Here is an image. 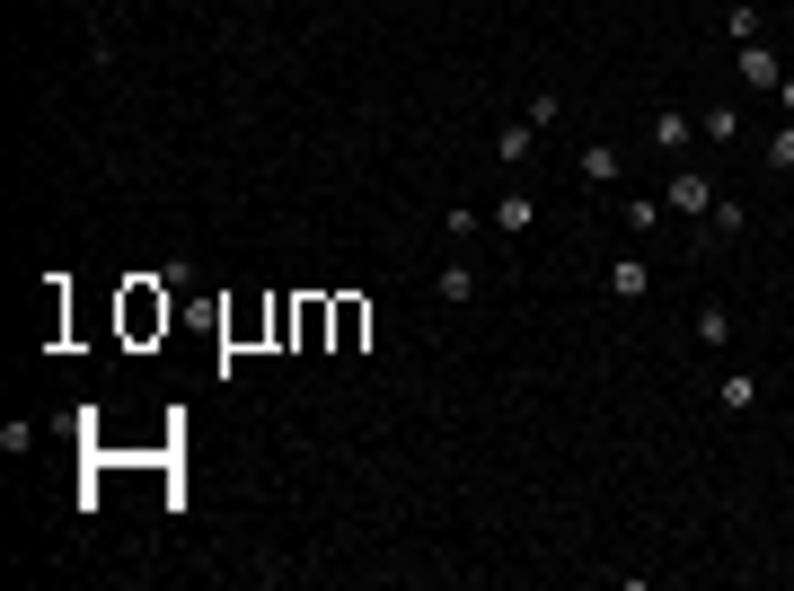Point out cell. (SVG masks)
<instances>
[{"label": "cell", "mask_w": 794, "mask_h": 591, "mask_svg": "<svg viewBox=\"0 0 794 591\" xmlns=\"http://www.w3.org/2000/svg\"><path fill=\"white\" fill-rule=\"evenodd\" d=\"M168 318H177V292H168L159 274H133V283L115 292V327H124V345H159Z\"/></svg>", "instance_id": "cell-1"}, {"label": "cell", "mask_w": 794, "mask_h": 591, "mask_svg": "<svg viewBox=\"0 0 794 591\" xmlns=\"http://www.w3.org/2000/svg\"><path fill=\"white\" fill-rule=\"evenodd\" d=\"M222 345H229V354H247V345H274V292H265V301H238V309H222Z\"/></svg>", "instance_id": "cell-2"}, {"label": "cell", "mask_w": 794, "mask_h": 591, "mask_svg": "<svg viewBox=\"0 0 794 591\" xmlns=\"http://www.w3.org/2000/svg\"><path fill=\"white\" fill-rule=\"evenodd\" d=\"M327 301H336V345L327 354H362L371 345V301L362 292H327Z\"/></svg>", "instance_id": "cell-3"}, {"label": "cell", "mask_w": 794, "mask_h": 591, "mask_svg": "<svg viewBox=\"0 0 794 591\" xmlns=\"http://www.w3.org/2000/svg\"><path fill=\"white\" fill-rule=\"evenodd\" d=\"M733 71H742V89H768V98H777V89H786V62H777V45H768V36H751V45H742V62H733Z\"/></svg>", "instance_id": "cell-4"}, {"label": "cell", "mask_w": 794, "mask_h": 591, "mask_svg": "<svg viewBox=\"0 0 794 591\" xmlns=\"http://www.w3.org/2000/svg\"><path fill=\"white\" fill-rule=\"evenodd\" d=\"M663 213H715V177H706V168H680V177L663 186Z\"/></svg>", "instance_id": "cell-5"}, {"label": "cell", "mask_w": 794, "mask_h": 591, "mask_svg": "<svg viewBox=\"0 0 794 591\" xmlns=\"http://www.w3.org/2000/svg\"><path fill=\"white\" fill-rule=\"evenodd\" d=\"M645 292H654V265L645 256H618L609 265V301H645Z\"/></svg>", "instance_id": "cell-6"}, {"label": "cell", "mask_w": 794, "mask_h": 591, "mask_svg": "<svg viewBox=\"0 0 794 591\" xmlns=\"http://www.w3.org/2000/svg\"><path fill=\"white\" fill-rule=\"evenodd\" d=\"M486 221H494V230H503V238H521V230H530V221H539V204H530V195L512 186L503 204H486Z\"/></svg>", "instance_id": "cell-7"}, {"label": "cell", "mask_w": 794, "mask_h": 591, "mask_svg": "<svg viewBox=\"0 0 794 591\" xmlns=\"http://www.w3.org/2000/svg\"><path fill=\"white\" fill-rule=\"evenodd\" d=\"M618 168H627L618 141H582V177H591V186H618Z\"/></svg>", "instance_id": "cell-8"}, {"label": "cell", "mask_w": 794, "mask_h": 591, "mask_svg": "<svg viewBox=\"0 0 794 591\" xmlns=\"http://www.w3.org/2000/svg\"><path fill=\"white\" fill-rule=\"evenodd\" d=\"M530 150H539V124H503V132H494V159H503V168H521Z\"/></svg>", "instance_id": "cell-9"}, {"label": "cell", "mask_w": 794, "mask_h": 591, "mask_svg": "<svg viewBox=\"0 0 794 591\" xmlns=\"http://www.w3.org/2000/svg\"><path fill=\"white\" fill-rule=\"evenodd\" d=\"M715 397H724V415H751V406H759V371H724Z\"/></svg>", "instance_id": "cell-10"}, {"label": "cell", "mask_w": 794, "mask_h": 591, "mask_svg": "<svg viewBox=\"0 0 794 591\" xmlns=\"http://www.w3.org/2000/svg\"><path fill=\"white\" fill-rule=\"evenodd\" d=\"M759 27H768V18H759V0H733V9H724V36H733V45H751Z\"/></svg>", "instance_id": "cell-11"}, {"label": "cell", "mask_w": 794, "mask_h": 591, "mask_svg": "<svg viewBox=\"0 0 794 591\" xmlns=\"http://www.w3.org/2000/svg\"><path fill=\"white\" fill-rule=\"evenodd\" d=\"M697 345H733V309H724V301L697 309Z\"/></svg>", "instance_id": "cell-12"}, {"label": "cell", "mask_w": 794, "mask_h": 591, "mask_svg": "<svg viewBox=\"0 0 794 591\" xmlns=\"http://www.w3.org/2000/svg\"><path fill=\"white\" fill-rule=\"evenodd\" d=\"M742 221H751V213H742L733 195H715V213H706V238H742Z\"/></svg>", "instance_id": "cell-13"}, {"label": "cell", "mask_w": 794, "mask_h": 591, "mask_svg": "<svg viewBox=\"0 0 794 591\" xmlns=\"http://www.w3.org/2000/svg\"><path fill=\"white\" fill-rule=\"evenodd\" d=\"M759 159H768V168H777V177H794V124H777V132H768V141H759Z\"/></svg>", "instance_id": "cell-14"}, {"label": "cell", "mask_w": 794, "mask_h": 591, "mask_svg": "<svg viewBox=\"0 0 794 591\" xmlns=\"http://www.w3.org/2000/svg\"><path fill=\"white\" fill-rule=\"evenodd\" d=\"M688 132H697V124H688L680 107H672V116H654V150H688Z\"/></svg>", "instance_id": "cell-15"}, {"label": "cell", "mask_w": 794, "mask_h": 591, "mask_svg": "<svg viewBox=\"0 0 794 591\" xmlns=\"http://www.w3.org/2000/svg\"><path fill=\"white\" fill-rule=\"evenodd\" d=\"M654 221H663V195H636V204H627V230L654 238Z\"/></svg>", "instance_id": "cell-16"}, {"label": "cell", "mask_w": 794, "mask_h": 591, "mask_svg": "<svg viewBox=\"0 0 794 591\" xmlns=\"http://www.w3.org/2000/svg\"><path fill=\"white\" fill-rule=\"evenodd\" d=\"M697 132H706V141H742V116H733V107H706V124H697Z\"/></svg>", "instance_id": "cell-17"}, {"label": "cell", "mask_w": 794, "mask_h": 591, "mask_svg": "<svg viewBox=\"0 0 794 591\" xmlns=\"http://www.w3.org/2000/svg\"><path fill=\"white\" fill-rule=\"evenodd\" d=\"M442 301H477V265H442Z\"/></svg>", "instance_id": "cell-18"}, {"label": "cell", "mask_w": 794, "mask_h": 591, "mask_svg": "<svg viewBox=\"0 0 794 591\" xmlns=\"http://www.w3.org/2000/svg\"><path fill=\"white\" fill-rule=\"evenodd\" d=\"M777 107H786V124H794V80H786V89H777Z\"/></svg>", "instance_id": "cell-19"}]
</instances>
